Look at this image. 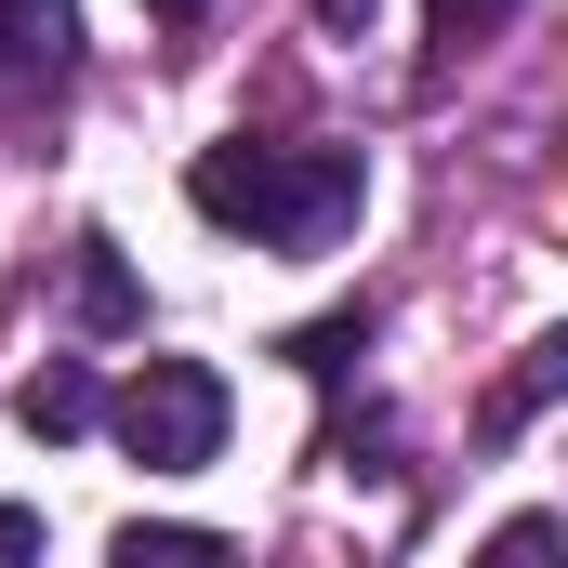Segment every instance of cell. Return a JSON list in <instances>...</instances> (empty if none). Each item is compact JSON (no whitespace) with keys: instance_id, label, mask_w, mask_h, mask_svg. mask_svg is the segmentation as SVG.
Returning a JSON list of instances; mask_svg holds the SVG:
<instances>
[{"instance_id":"cell-6","label":"cell","mask_w":568,"mask_h":568,"mask_svg":"<svg viewBox=\"0 0 568 568\" xmlns=\"http://www.w3.org/2000/svg\"><path fill=\"white\" fill-rule=\"evenodd\" d=\"M106 556H120V568H212V556H225V529H145V516H133Z\"/></svg>"},{"instance_id":"cell-11","label":"cell","mask_w":568,"mask_h":568,"mask_svg":"<svg viewBox=\"0 0 568 568\" xmlns=\"http://www.w3.org/2000/svg\"><path fill=\"white\" fill-rule=\"evenodd\" d=\"M317 27H331V40H357V27H371V0H317Z\"/></svg>"},{"instance_id":"cell-1","label":"cell","mask_w":568,"mask_h":568,"mask_svg":"<svg viewBox=\"0 0 568 568\" xmlns=\"http://www.w3.org/2000/svg\"><path fill=\"white\" fill-rule=\"evenodd\" d=\"M185 199L225 225V239H252V252H331L357 212H371V159L357 145H199V172H185Z\"/></svg>"},{"instance_id":"cell-7","label":"cell","mask_w":568,"mask_h":568,"mask_svg":"<svg viewBox=\"0 0 568 568\" xmlns=\"http://www.w3.org/2000/svg\"><path fill=\"white\" fill-rule=\"evenodd\" d=\"M556 384H568V344H529V357H516V384L489 397V436H516L529 410H542V397H556Z\"/></svg>"},{"instance_id":"cell-2","label":"cell","mask_w":568,"mask_h":568,"mask_svg":"<svg viewBox=\"0 0 568 568\" xmlns=\"http://www.w3.org/2000/svg\"><path fill=\"white\" fill-rule=\"evenodd\" d=\"M106 424H120V449H133L145 476H199V463L225 449V371H199V357H145Z\"/></svg>"},{"instance_id":"cell-4","label":"cell","mask_w":568,"mask_h":568,"mask_svg":"<svg viewBox=\"0 0 568 568\" xmlns=\"http://www.w3.org/2000/svg\"><path fill=\"white\" fill-rule=\"evenodd\" d=\"M93 410H106V397H93V371H80V357H53V371H27V384H13V424H27V436H93Z\"/></svg>"},{"instance_id":"cell-9","label":"cell","mask_w":568,"mask_h":568,"mask_svg":"<svg viewBox=\"0 0 568 568\" xmlns=\"http://www.w3.org/2000/svg\"><path fill=\"white\" fill-rule=\"evenodd\" d=\"M436 40H489V27H516V0H424Z\"/></svg>"},{"instance_id":"cell-8","label":"cell","mask_w":568,"mask_h":568,"mask_svg":"<svg viewBox=\"0 0 568 568\" xmlns=\"http://www.w3.org/2000/svg\"><path fill=\"white\" fill-rule=\"evenodd\" d=\"M371 344V304H344V317H317V331H291V371H317V384H344V357Z\"/></svg>"},{"instance_id":"cell-3","label":"cell","mask_w":568,"mask_h":568,"mask_svg":"<svg viewBox=\"0 0 568 568\" xmlns=\"http://www.w3.org/2000/svg\"><path fill=\"white\" fill-rule=\"evenodd\" d=\"M67 53H80V0H0V93L67 80Z\"/></svg>"},{"instance_id":"cell-10","label":"cell","mask_w":568,"mask_h":568,"mask_svg":"<svg viewBox=\"0 0 568 568\" xmlns=\"http://www.w3.org/2000/svg\"><path fill=\"white\" fill-rule=\"evenodd\" d=\"M40 556V516H27V503H0V568H27Z\"/></svg>"},{"instance_id":"cell-12","label":"cell","mask_w":568,"mask_h":568,"mask_svg":"<svg viewBox=\"0 0 568 568\" xmlns=\"http://www.w3.org/2000/svg\"><path fill=\"white\" fill-rule=\"evenodd\" d=\"M145 13H159V27H199V13H212V0H145Z\"/></svg>"},{"instance_id":"cell-5","label":"cell","mask_w":568,"mask_h":568,"mask_svg":"<svg viewBox=\"0 0 568 568\" xmlns=\"http://www.w3.org/2000/svg\"><path fill=\"white\" fill-rule=\"evenodd\" d=\"M67 304H80V331H133L145 304H133V265H120V239H80V291H67Z\"/></svg>"}]
</instances>
